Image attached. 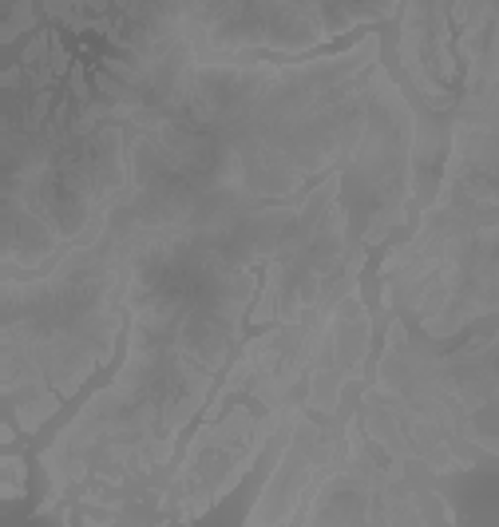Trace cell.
<instances>
[{
	"instance_id": "cell-9",
	"label": "cell",
	"mask_w": 499,
	"mask_h": 527,
	"mask_svg": "<svg viewBox=\"0 0 499 527\" xmlns=\"http://www.w3.org/2000/svg\"><path fill=\"white\" fill-rule=\"evenodd\" d=\"M36 4L40 0H8V21L0 28V44H16L36 24Z\"/></svg>"
},
{
	"instance_id": "cell-7",
	"label": "cell",
	"mask_w": 499,
	"mask_h": 527,
	"mask_svg": "<svg viewBox=\"0 0 499 527\" xmlns=\"http://www.w3.org/2000/svg\"><path fill=\"white\" fill-rule=\"evenodd\" d=\"M368 341H373V313L360 298V282H357L321 318L317 353H313L301 393L305 409L317 416H341V401H345L349 385L365 381Z\"/></svg>"
},
{
	"instance_id": "cell-3",
	"label": "cell",
	"mask_w": 499,
	"mask_h": 527,
	"mask_svg": "<svg viewBox=\"0 0 499 527\" xmlns=\"http://www.w3.org/2000/svg\"><path fill=\"white\" fill-rule=\"evenodd\" d=\"M396 60L428 111H456L499 83V0H404Z\"/></svg>"
},
{
	"instance_id": "cell-10",
	"label": "cell",
	"mask_w": 499,
	"mask_h": 527,
	"mask_svg": "<svg viewBox=\"0 0 499 527\" xmlns=\"http://www.w3.org/2000/svg\"><path fill=\"white\" fill-rule=\"evenodd\" d=\"M0 83H4V91H21V88H24V64H21V60L8 64L4 76H0Z\"/></svg>"
},
{
	"instance_id": "cell-5",
	"label": "cell",
	"mask_w": 499,
	"mask_h": 527,
	"mask_svg": "<svg viewBox=\"0 0 499 527\" xmlns=\"http://www.w3.org/2000/svg\"><path fill=\"white\" fill-rule=\"evenodd\" d=\"M298 409L301 401L290 409H266L262 416H254L246 404H234L218 421H202V429L182 448L179 468L163 484L159 520L190 523L202 520L210 507H218L249 476V468L262 460L270 440H277V432L293 421Z\"/></svg>"
},
{
	"instance_id": "cell-6",
	"label": "cell",
	"mask_w": 499,
	"mask_h": 527,
	"mask_svg": "<svg viewBox=\"0 0 499 527\" xmlns=\"http://www.w3.org/2000/svg\"><path fill=\"white\" fill-rule=\"evenodd\" d=\"M277 460L262 484V496L249 504L246 523H298L301 507L321 488V480L345 456V412L321 416L301 404L293 421L277 432Z\"/></svg>"
},
{
	"instance_id": "cell-2",
	"label": "cell",
	"mask_w": 499,
	"mask_h": 527,
	"mask_svg": "<svg viewBox=\"0 0 499 527\" xmlns=\"http://www.w3.org/2000/svg\"><path fill=\"white\" fill-rule=\"evenodd\" d=\"M368 246L357 238L345 202V171H329L301 199V210L274 258L262 266V290L249 310V326H293L309 313H326L349 285L360 282Z\"/></svg>"
},
{
	"instance_id": "cell-1",
	"label": "cell",
	"mask_w": 499,
	"mask_h": 527,
	"mask_svg": "<svg viewBox=\"0 0 499 527\" xmlns=\"http://www.w3.org/2000/svg\"><path fill=\"white\" fill-rule=\"evenodd\" d=\"M127 277L131 246L111 222L99 238L72 246L44 274L0 277V345L36 361L55 393L72 401L115 357L131 318Z\"/></svg>"
},
{
	"instance_id": "cell-4",
	"label": "cell",
	"mask_w": 499,
	"mask_h": 527,
	"mask_svg": "<svg viewBox=\"0 0 499 527\" xmlns=\"http://www.w3.org/2000/svg\"><path fill=\"white\" fill-rule=\"evenodd\" d=\"M412 147L416 111L385 64H376L368 80V132L353 166L345 171V202L353 210L357 238L368 250L385 246L396 226H409L416 187Z\"/></svg>"
},
{
	"instance_id": "cell-8",
	"label": "cell",
	"mask_w": 499,
	"mask_h": 527,
	"mask_svg": "<svg viewBox=\"0 0 499 527\" xmlns=\"http://www.w3.org/2000/svg\"><path fill=\"white\" fill-rule=\"evenodd\" d=\"M28 496V464L21 452H4L0 456V504H16Z\"/></svg>"
},
{
	"instance_id": "cell-11",
	"label": "cell",
	"mask_w": 499,
	"mask_h": 527,
	"mask_svg": "<svg viewBox=\"0 0 499 527\" xmlns=\"http://www.w3.org/2000/svg\"><path fill=\"white\" fill-rule=\"evenodd\" d=\"M16 432H21V424L8 416V421L0 424V444H4V448H13V444H16Z\"/></svg>"
}]
</instances>
